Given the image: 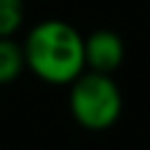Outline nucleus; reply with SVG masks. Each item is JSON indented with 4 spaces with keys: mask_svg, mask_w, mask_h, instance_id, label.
<instances>
[{
    "mask_svg": "<svg viewBox=\"0 0 150 150\" xmlns=\"http://www.w3.org/2000/svg\"><path fill=\"white\" fill-rule=\"evenodd\" d=\"M21 47L28 70L47 84H70L87 68L84 38L61 19L35 23Z\"/></svg>",
    "mask_w": 150,
    "mask_h": 150,
    "instance_id": "f257e3e1",
    "label": "nucleus"
},
{
    "mask_svg": "<svg viewBox=\"0 0 150 150\" xmlns=\"http://www.w3.org/2000/svg\"><path fill=\"white\" fill-rule=\"evenodd\" d=\"M68 108L80 127L89 131H103L117 122L122 112V94L108 73L82 70L70 82Z\"/></svg>",
    "mask_w": 150,
    "mask_h": 150,
    "instance_id": "f03ea898",
    "label": "nucleus"
},
{
    "mask_svg": "<svg viewBox=\"0 0 150 150\" xmlns=\"http://www.w3.org/2000/svg\"><path fill=\"white\" fill-rule=\"evenodd\" d=\"M124 59V42L115 30L98 28L84 38V66L98 73H112Z\"/></svg>",
    "mask_w": 150,
    "mask_h": 150,
    "instance_id": "7ed1b4c3",
    "label": "nucleus"
},
{
    "mask_svg": "<svg viewBox=\"0 0 150 150\" xmlns=\"http://www.w3.org/2000/svg\"><path fill=\"white\" fill-rule=\"evenodd\" d=\"M26 68L23 47L9 38H0V84L14 82Z\"/></svg>",
    "mask_w": 150,
    "mask_h": 150,
    "instance_id": "20e7f679",
    "label": "nucleus"
},
{
    "mask_svg": "<svg viewBox=\"0 0 150 150\" xmlns=\"http://www.w3.org/2000/svg\"><path fill=\"white\" fill-rule=\"evenodd\" d=\"M23 23V0H0V38H12Z\"/></svg>",
    "mask_w": 150,
    "mask_h": 150,
    "instance_id": "39448f33",
    "label": "nucleus"
}]
</instances>
